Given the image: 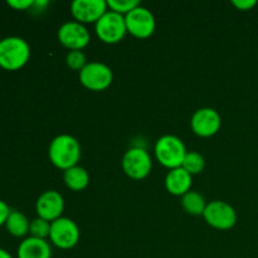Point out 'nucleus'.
<instances>
[{
  "mask_svg": "<svg viewBox=\"0 0 258 258\" xmlns=\"http://www.w3.org/2000/svg\"><path fill=\"white\" fill-rule=\"evenodd\" d=\"M49 160L54 166L68 170L77 165L81 158V146L77 139L71 135H58L50 143L48 149Z\"/></svg>",
  "mask_w": 258,
  "mask_h": 258,
  "instance_id": "f257e3e1",
  "label": "nucleus"
},
{
  "mask_svg": "<svg viewBox=\"0 0 258 258\" xmlns=\"http://www.w3.org/2000/svg\"><path fill=\"white\" fill-rule=\"evenodd\" d=\"M30 57V47L27 40L10 35L0 42V67L5 71H18L24 67Z\"/></svg>",
  "mask_w": 258,
  "mask_h": 258,
  "instance_id": "f03ea898",
  "label": "nucleus"
},
{
  "mask_svg": "<svg viewBox=\"0 0 258 258\" xmlns=\"http://www.w3.org/2000/svg\"><path fill=\"white\" fill-rule=\"evenodd\" d=\"M186 149L181 139L174 135H164L156 141L155 156L165 168H180L186 155Z\"/></svg>",
  "mask_w": 258,
  "mask_h": 258,
  "instance_id": "7ed1b4c3",
  "label": "nucleus"
},
{
  "mask_svg": "<svg viewBox=\"0 0 258 258\" xmlns=\"http://www.w3.org/2000/svg\"><path fill=\"white\" fill-rule=\"evenodd\" d=\"M95 30L97 37L102 42L107 43V44L118 43L123 39L127 33L125 17L112 12V10H107L96 23Z\"/></svg>",
  "mask_w": 258,
  "mask_h": 258,
  "instance_id": "20e7f679",
  "label": "nucleus"
},
{
  "mask_svg": "<svg viewBox=\"0 0 258 258\" xmlns=\"http://www.w3.org/2000/svg\"><path fill=\"white\" fill-rule=\"evenodd\" d=\"M49 238L58 248H73L80 241V228L72 219L60 217L50 223Z\"/></svg>",
  "mask_w": 258,
  "mask_h": 258,
  "instance_id": "39448f33",
  "label": "nucleus"
},
{
  "mask_svg": "<svg viewBox=\"0 0 258 258\" xmlns=\"http://www.w3.org/2000/svg\"><path fill=\"white\" fill-rule=\"evenodd\" d=\"M153 161L146 150L141 148H131L122 158V169L127 176L141 180L150 174Z\"/></svg>",
  "mask_w": 258,
  "mask_h": 258,
  "instance_id": "423d86ee",
  "label": "nucleus"
},
{
  "mask_svg": "<svg viewBox=\"0 0 258 258\" xmlns=\"http://www.w3.org/2000/svg\"><path fill=\"white\" fill-rule=\"evenodd\" d=\"M203 217L209 226L221 231L233 228L237 222V214L233 207L221 201H213L207 204Z\"/></svg>",
  "mask_w": 258,
  "mask_h": 258,
  "instance_id": "0eeeda50",
  "label": "nucleus"
},
{
  "mask_svg": "<svg viewBox=\"0 0 258 258\" xmlns=\"http://www.w3.org/2000/svg\"><path fill=\"white\" fill-rule=\"evenodd\" d=\"M113 75L108 66L100 62H90L80 72V81L91 91H103L112 83Z\"/></svg>",
  "mask_w": 258,
  "mask_h": 258,
  "instance_id": "6e6552de",
  "label": "nucleus"
},
{
  "mask_svg": "<svg viewBox=\"0 0 258 258\" xmlns=\"http://www.w3.org/2000/svg\"><path fill=\"white\" fill-rule=\"evenodd\" d=\"M125 22L127 32L140 39L149 38L155 32L156 23L153 13L141 5L125 15Z\"/></svg>",
  "mask_w": 258,
  "mask_h": 258,
  "instance_id": "1a4fd4ad",
  "label": "nucleus"
},
{
  "mask_svg": "<svg viewBox=\"0 0 258 258\" xmlns=\"http://www.w3.org/2000/svg\"><path fill=\"white\" fill-rule=\"evenodd\" d=\"M91 35L87 28L78 22H67L58 30V40L70 50H82L90 43Z\"/></svg>",
  "mask_w": 258,
  "mask_h": 258,
  "instance_id": "9d476101",
  "label": "nucleus"
},
{
  "mask_svg": "<svg viewBox=\"0 0 258 258\" xmlns=\"http://www.w3.org/2000/svg\"><path fill=\"white\" fill-rule=\"evenodd\" d=\"M221 115L211 107L199 108L191 116V130L201 138H211L216 135L221 128Z\"/></svg>",
  "mask_w": 258,
  "mask_h": 258,
  "instance_id": "9b49d317",
  "label": "nucleus"
},
{
  "mask_svg": "<svg viewBox=\"0 0 258 258\" xmlns=\"http://www.w3.org/2000/svg\"><path fill=\"white\" fill-rule=\"evenodd\" d=\"M107 2L105 0H75L71 4L73 18L81 24L97 23L107 12Z\"/></svg>",
  "mask_w": 258,
  "mask_h": 258,
  "instance_id": "f8f14e48",
  "label": "nucleus"
},
{
  "mask_svg": "<svg viewBox=\"0 0 258 258\" xmlns=\"http://www.w3.org/2000/svg\"><path fill=\"white\" fill-rule=\"evenodd\" d=\"M35 211L39 218L52 223L55 219L60 218L63 211H64V201L63 197L55 190L43 191L37 199L35 203Z\"/></svg>",
  "mask_w": 258,
  "mask_h": 258,
  "instance_id": "ddd939ff",
  "label": "nucleus"
},
{
  "mask_svg": "<svg viewBox=\"0 0 258 258\" xmlns=\"http://www.w3.org/2000/svg\"><path fill=\"white\" fill-rule=\"evenodd\" d=\"M17 256L18 258H50L52 249L45 239L27 237L20 242Z\"/></svg>",
  "mask_w": 258,
  "mask_h": 258,
  "instance_id": "4468645a",
  "label": "nucleus"
},
{
  "mask_svg": "<svg viewBox=\"0 0 258 258\" xmlns=\"http://www.w3.org/2000/svg\"><path fill=\"white\" fill-rule=\"evenodd\" d=\"M191 175L183 168L171 169L165 178V188L173 196L183 197L190 191Z\"/></svg>",
  "mask_w": 258,
  "mask_h": 258,
  "instance_id": "2eb2a0df",
  "label": "nucleus"
},
{
  "mask_svg": "<svg viewBox=\"0 0 258 258\" xmlns=\"http://www.w3.org/2000/svg\"><path fill=\"white\" fill-rule=\"evenodd\" d=\"M64 183L71 190L81 191L83 189L87 188L88 183H90V175H88L87 170L82 166H73V168L68 169L64 171Z\"/></svg>",
  "mask_w": 258,
  "mask_h": 258,
  "instance_id": "dca6fc26",
  "label": "nucleus"
},
{
  "mask_svg": "<svg viewBox=\"0 0 258 258\" xmlns=\"http://www.w3.org/2000/svg\"><path fill=\"white\" fill-rule=\"evenodd\" d=\"M30 222L27 217L19 211L10 212L7 222H5V228L12 236L14 237H24L29 233Z\"/></svg>",
  "mask_w": 258,
  "mask_h": 258,
  "instance_id": "f3484780",
  "label": "nucleus"
},
{
  "mask_svg": "<svg viewBox=\"0 0 258 258\" xmlns=\"http://www.w3.org/2000/svg\"><path fill=\"white\" fill-rule=\"evenodd\" d=\"M181 206H183L184 211L186 213L191 214V216H203L204 211H206V201L202 194L198 191H188L184 194L181 198Z\"/></svg>",
  "mask_w": 258,
  "mask_h": 258,
  "instance_id": "a211bd4d",
  "label": "nucleus"
},
{
  "mask_svg": "<svg viewBox=\"0 0 258 258\" xmlns=\"http://www.w3.org/2000/svg\"><path fill=\"white\" fill-rule=\"evenodd\" d=\"M204 165H206V161L201 154L197 151H188L183 164H181V168L188 171L190 175H194V174H199L201 171H203Z\"/></svg>",
  "mask_w": 258,
  "mask_h": 258,
  "instance_id": "6ab92c4d",
  "label": "nucleus"
},
{
  "mask_svg": "<svg viewBox=\"0 0 258 258\" xmlns=\"http://www.w3.org/2000/svg\"><path fill=\"white\" fill-rule=\"evenodd\" d=\"M50 232V222L45 221L43 218H35L30 222L29 226V233L30 237H35V238L45 239L49 237Z\"/></svg>",
  "mask_w": 258,
  "mask_h": 258,
  "instance_id": "aec40b11",
  "label": "nucleus"
},
{
  "mask_svg": "<svg viewBox=\"0 0 258 258\" xmlns=\"http://www.w3.org/2000/svg\"><path fill=\"white\" fill-rule=\"evenodd\" d=\"M140 3L138 0H108L107 7L112 12L118 13V14H128L131 10L138 8Z\"/></svg>",
  "mask_w": 258,
  "mask_h": 258,
  "instance_id": "412c9836",
  "label": "nucleus"
},
{
  "mask_svg": "<svg viewBox=\"0 0 258 258\" xmlns=\"http://www.w3.org/2000/svg\"><path fill=\"white\" fill-rule=\"evenodd\" d=\"M66 63L73 71H82L87 64V59L82 50H70L66 57Z\"/></svg>",
  "mask_w": 258,
  "mask_h": 258,
  "instance_id": "4be33fe9",
  "label": "nucleus"
},
{
  "mask_svg": "<svg viewBox=\"0 0 258 258\" xmlns=\"http://www.w3.org/2000/svg\"><path fill=\"white\" fill-rule=\"evenodd\" d=\"M7 4L15 10H27L34 5V0H8Z\"/></svg>",
  "mask_w": 258,
  "mask_h": 258,
  "instance_id": "5701e85b",
  "label": "nucleus"
},
{
  "mask_svg": "<svg viewBox=\"0 0 258 258\" xmlns=\"http://www.w3.org/2000/svg\"><path fill=\"white\" fill-rule=\"evenodd\" d=\"M232 4L239 10H249L257 4L256 0H233Z\"/></svg>",
  "mask_w": 258,
  "mask_h": 258,
  "instance_id": "b1692460",
  "label": "nucleus"
},
{
  "mask_svg": "<svg viewBox=\"0 0 258 258\" xmlns=\"http://www.w3.org/2000/svg\"><path fill=\"white\" fill-rule=\"evenodd\" d=\"M10 212H12V209L9 208V206L0 199V227L5 226V222H7Z\"/></svg>",
  "mask_w": 258,
  "mask_h": 258,
  "instance_id": "393cba45",
  "label": "nucleus"
},
{
  "mask_svg": "<svg viewBox=\"0 0 258 258\" xmlns=\"http://www.w3.org/2000/svg\"><path fill=\"white\" fill-rule=\"evenodd\" d=\"M0 258H13L12 254L4 248H0Z\"/></svg>",
  "mask_w": 258,
  "mask_h": 258,
  "instance_id": "a878e982",
  "label": "nucleus"
},
{
  "mask_svg": "<svg viewBox=\"0 0 258 258\" xmlns=\"http://www.w3.org/2000/svg\"><path fill=\"white\" fill-rule=\"evenodd\" d=\"M2 39H3V38H2V37H0V42H2Z\"/></svg>",
  "mask_w": 258,
  "mask_h": 258,
  "instance_id": "bb28decb",
  "label": "nucleus"
}]
</instances>
